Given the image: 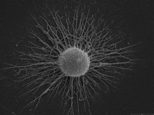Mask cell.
<instances>
[{
	"label": "cell",
	"instance_id": "1",
	"mask_svg": "<svg viewBox=\"0 0 154 115\" xmlns=\"http://www.w3.org/2000/svg\"><path fill=\"white\" fill-rule=\"evenodd\" d=\"M90 59L88 54L77 47L69 48L60 55L58 60L60 69L67 76L77 77L88 71Z\"/></svg>",
	"mask_w": 154,
	"mask_h": 115
}]
</instances>
